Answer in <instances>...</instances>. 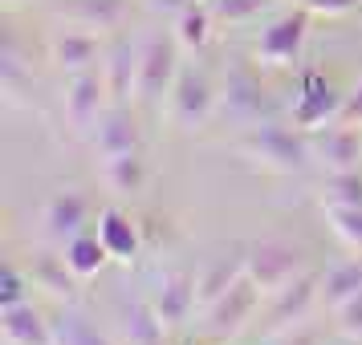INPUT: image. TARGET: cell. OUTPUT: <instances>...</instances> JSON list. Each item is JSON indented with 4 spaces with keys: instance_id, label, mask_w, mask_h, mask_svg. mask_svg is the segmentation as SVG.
<instances>
[{
    "instance_id": "cell-32",
    "label": "cell",
    "mask_w": 362,
    "mask_h": 345,
    "mask_svg": "<svg viewBox=\"0 0 362 345\" xmlns=\"http://www.w3.org/2000/svg\"><path fill=\"white\" fill-rule=\"evenodd\" d=\"M29 289H33L29 272H21L17 264H4V268H0V309H8V305H21Z\"/></svg>"
},
{
    "instance_id": "cell-34",
    "label": "cell",
    "mask_w": 362,
    "mask_h": 345,
    "mask_svg": "<svg viewBox=\"0 0 362 345\" xmlns=\"http://www.w3.org/2000/svg\"><path fill=\"white\" fill-rule=\"evenodd\" d=\"M362 0H301V8H310L313 17H346L354 13Z\"/></svg>"
},
{
    "instance_id": "cell-12",
    "label": "cell",
    "mask_w": 362,
    "mask_h": 345,
    "mask_svg": "<svg viewBox=\"0 0 362 345\" xmlns=\"http://www.w3.org/2000/svg\"><path fill=\"white\" fill-rule=\"evenodd\" d=\"M90 147L98 159H115L127 150H143V122L131 110V102H110V110L90 134Z\"/></svg>"
},
{
    "instance_id": "cell-30",
    "label": "cell",
    "mask_w": 362,
    "mask_h": 345,
    "mask_svg": "<svg viewBox=\"0 0 362 345\" xmlns=\"http://www.w3.org/2000/svg\"><path fill=\"white\" fill-rule=\"evenodd\" d=\"M326 219L350 252H362V207H326Z\"/></svg>"
},
{
    "instance_id": "cell-35",
    "label": "cell",
    "mask_w": 362,
    "mask_h": 345,
    "mask_svg": "<svg viewBox=\"0 0 362 345\" xmlns=\"http://www.w3.org/2000/svg\"><path fill=\"white\" fill-rule=\"evenodd\" d=\"M338 122H342V126H358V131H362V78L346 90V102H342Z\"/></svg>"
},
{
    "instance_id": "cell-13",
    "label": "cell",
    "mask_w": 362,
    "mask_h": 345,
    "mask_svg": "<svg viewBox=\"0 0 362 345\" xmlns=\"http://www.w3.org/2000/svg\"><path fill=\"white\" fill-rule=\"evenodd\" d=\"M45 49H49V61L62 69V73H82V69L98 66L102 53H106V45L98 41L94 29H82V25H62V29H53V33H49Z\"/></svg>"
},
{
    "instance_id": "cell-3",
    "label": "cell",
    "mask_w": 362,
    "mask_h": 345,
    "mask_svg": "<svg viewBox=\"0 0 362 345\" xmlns=\"http://www.w3.org/2000/svg\"><path fill=\"white\" fill-rule=\"evenodd\" d=\"M245 272L269 301L301 272H310V252L293 240H257V244H245Z\"/></svg>"
},
{
    "instance_id": "cell-5",
    "label": "cell",
    "mask_w": 362,
    "mask_h": 345,
    "mask_svg": "<svg viewBox=\"0 0 362 345\" xmlns=\"http://www.w3.org/2000/svg\"><path fill=\"white\" fill-rule=\"evenodd\" d=\"M220 110V90L208 78V69L183 66L171 94H167V122L183 134H196L208 126V118Z\"/></svg>"
},
{
    "instance_id": "cell-17",
    "label": "cell",
    "mask_w": 362,
    "mask_h": 345,
    "mask_svg": "<svg viewBox=\"0 0 362 345\" xmlns=\"http://www.w3.org/2000/svg\"><path fill=\"white\" fill-rule=\"evenodd\" d=\"M134 73H139V45L118 33L102 53V78H106L110 102H134Z\"/></svg>"
},
{
    "instance_id": "cell-21",
    "label": "cell",
    "mask_w": 362,
    "mask_h": 345,
    "mask_svg": "<svg viewBox=\"0 0 362 345\" xmlns=\"http://www.w3.org/2000/svg\"><path fill=\"white\" fill-rule=\"evenodd\" d=\"M199 277V309H208L212 301H220V296L228 293L236 280L245 277V244L232 248V252H220V256H212V260L204 264L196 272Z\"/></svg>"
},
{
    "instance_id": "cell-31",
    "label": "cell",
    "mask_w": 362,
    "mask_h": 345,
    "mask_svg": "<svg viewBox=\"0 0 362 345\" xmlns=\"http://www.w3.org/2000/svg\"><path fill=\"white\" fill-rule=\"evenodd\" d=\"M273 8V0H212V13L228 25H248Z\"/></svg>"
},
{
    "instance_id": "cell-1",
    "label": "cell",
    "mask_w": 362,
    "mask_h": 345,
    "mask_svg": "<svg viewBox=\"0 0 362 345\" xmlns=\"http://www.w3.org/2000/svg\"><path fill=\"white\" fill-rule=\"evenodd\" d=\"M236 150L245 155L252 167H261L269 175H301L313 163V138L301 126H285L264 118L257 126H248L236 138Z\"/></svg>"
},
{
    "instance_id": "cell-27",
    "label": "cell",
    "mask_w": 362,
    "mask_h": 345,
    "mask_svg": "<svg viewBox=\"0 0 362 345\" xmlns=\"http://www.w3.org/2000/svg\"><path fill=\"white\" fill-rule=\"evenodd\" d=\"M49 325H53V345H115L86 313H78V309H62Z\"/></svg>"
},
{
    "instance_id": "cell-38",
    "label": "cell",
    "mask_w": 362,
    "mask_h": 345,
    "mask_svg": "<svg viewBox=\"0 0 362 345\" xmlns=\"http://www.w3.org/2000/svg\"><path fill=\"white\" fill-rule=\"evenodd\" d=\"M183 345H212L208 337H192V341H183Z\"/></svg>"
},
{
    "instance_id": "cell-8",
    "label": "cell",
    "mask_w": 362,
    "mask_h": 345,
    "mask_svg": "<svg viewBox=\"0 0 362 345\" xmlns=\"http://www.w3.org/2000/svg\"><path fill=\"white\" fill-rule=\"evenodd\" d=\"M310 8H289L273 17L269 25L261 29V41H257V61L269 69H281V66H293L301 49H305V37H310Z\"/></svg>"
},
{
    "instance_id": "cell-29",
    "label": "cell",
    "mask_w": 362,
    "mask_h": 345,
    "mask_svg": "<svg viewBox=\"0 0 362 345\" xmlns=\"http://www.w3.org/2000/svg\"><path fill=\"white\" fill-rule=\"evenodd\" d=\"M322 207H362V171H329L322 183Z\"/></svg>"
},
{
    "instance_id": "cell-25",
    "label": "cell",
    "mask_w": 362,
    "mask_h": 345,
    "mask_svg": "<svg viewBox=\"0 0 362 345\" xmlns=\"http://www.w3.org/2000/svg\"><path fill=\"white\" fill-rule=\"evenodd\" d=\"M212 4H204V0H192L187 8H183L180 17H171L175 25H171V33H175V41H180V49L187 53H199L208 41H212Z\"/></svg>"
},
{
    "instance_id": "cell-10",
    "label": "cell",
    "mask_w": 362,
    "mask_h": 345,
    "mask_svg": "<svg viewBox=\"0 0 362 345\" xmlns=\"http://www.w3.org/2000/svg\"><path fill=\"white\" fill-rule=\"evenodd\" d=\"M342 102L346 94H338V85L329 82L326 73H317V69L301 73V85H297V98H293V126H301L310 134L322 131L329 122H338Z\"/></svg>"
},
{
    "instance_id": "cell-2",
    "label": "cell",
    "mask_w": 362,
    "mask_h": 345,
    "mask_svg": "<svg viewBox=\"0 0 362 345\" xmlns=\"http://www.w3.org/2000/svg\"><path fill=\"white\" fill-rule=\"evenodd\" d=\"M180 41L175 33H147L139 41V73H134V106L155 114L159 106L167 102L171 85L180 78Z\"/></svg>"
},
{
    "instance_id": "cell-23",
    "label": "cell",
    "mask_w": 362,
    "mask_h": 345,
    "mask_svg": "<svg viewBox=\"0 0 362 345\" xmlns=\"http://www.w3.org/2000/svg\"><path fill=\"white\" fill-rule=\"evenodd\" d=\"M122 337L127 345H167V325L151 301H131L122 309Z\"/></svg>"
},
{
    "instance_id": "cell-15",
    "label": "cell",
    "mask_w": 362,
    "mask_h": 345,
    "mask_svg": "<svg viewBox=\"0 0 362 345\" xmlns=\"http://www.w3.org/2000/svg\"><path fill=\"white\" fill-rule=\"evenodd\" d=\"M313 159L326 171H354L362 159V134L358 126L329 122L322 131H313Z\"/></svg>"
},
{
    "instance_id": "cell-11",
    "label": "cell",
    "mask_w": 362,
    "mask_h": 345,
    "mask_svg": "<svg viewBox=\"0 0 362 345\" xmlns=\"http://www.w3.org/2000/svg\"><path fill=\"white\" fill-rule=\"evenodd\" d=\"M199 277L196 272H163V277L155 280V289H151V305L159 313V321L167 325V333H175V329L187 325V317L192 309H199Z\"/></svg>"
},
{
    "instance_id": "cell-26",
    "label": "cell",
    "mask_w": 362,
    "mask_h": 345,
    "mask_svg": "<svg viewBox=\"0 0 362 345\" xmlns=\"http://www.w3.org/2000/svg\"><path fill=\"white\" fill-rule=\"evenodd\" d=\"M0 90L8 102H21L25 90H33V66H25L13 33H4V45H0Z\"/></svg>"
},
{
    "instance_id": "cell-7",
    "label": "cell",
    "mask_w": 362,
    "mask_h": 345,
    "mask_svg": "<svg viewBox=\"0 0 362 345\" xmlns=\"http://www.w3.org/2000/svg\"><path fill=\"white\" fill-rule=\"evenodd\" d=\"M106 110H110V90H106V78L94 73V69L69 73L66 85H62V114H66L69 134H74V138H90Z\"/></svg>"
},
{
    "instance_id": "cell-6",
    "label": "cell",
    "mask_w": 362,
    "mask_h": 345,
    "mask_svg": "<svg viewBox=\"0 0 362 345\" xmlns=\"http://www.w3.org/2000/svg\"><path fill=\"white\" fill-rule=\"evenodd\" d=\"M261 301H264V293L252 284V277L245 272V277L236 280L220 301H212V305L204 309L199 337H208L212 345H224V341H232V337H240V333L248 329V321L257 317Z\"/></svg>"
},
{
    "instance_id": "cell-28",
    "label": "cell",
    "mask_w": 362,
    "mask_h": 345,
    "mask_svg": "<svg viewBox=\"0 0 362 345\" xmlns=\"http://www.w3.org/2000/svg\"><path fill=\"white\" fill-rule=\"evenodd\" d=\"M66 260H69V268L86 280V277H98L102 268H106L110 252L102 248L98 236H86V231H82V236H74V240L66 244Z\"/></svg>"
},
{
    "instance_id": "cell-19",
    "label": "cell",
    "mask_w": 362,
    "mask_h": 345,
    "mask_svg": "<svg viewBox=\"0 0 362 345\" xmlns=\"http://www.w3.org/2000/svg\"><path fill=\"white\" fill-rule=\"evenodd\" d=\"M102 240V248L110 252V260L118 264H134L139 260V252H143V236H139V224H134L127 212H118V207H106L98 215V231H94Z\"/></svg>"
},
{
    "instance_id": "cell-14",
    "label": "cell",
    "mask_w": 362,
    "mask_h": 345,
    "mask_svg": "<svg viewBox=\"0 0 362 345\" xmlns=\"http://www.w3.org/2000/svg\"><path fill=\"white\" fill-rule=\"evenodd\" d=\"M53 13L66 25H82L94 33H118L131 20V0H57Z\"/></svg>"
},
{
    "instance_id": "cell-40",
    "label": "cell",
    "mask_w": 362,
    "mask_h": 345,
    "mask_svg": "<svg viewBox=\"0 0 362 345\" xmlns=\"http://www.w3.org/2000/svg\"><path fill=\"white\" fill-rule=\"evenodd\" d=\"M4 4H21V0H4Z\"/></svg>"
},
{
    "instance_id": "cell-22",
    "label": "cell",
    "mask_w": 362,
    "mask_h": 345,
    "mask_svg": "<svg viewBox=\"0 0 362 345\" xmlns=\"http://www.w3.org/2000/svg\"><path fill=\"white\" fill-rule=\"evenodd\" d=\"M362 293V252L354 260H338L322 272V305L326 309H342L350 296Z\"/></svg>"
},
{
    "instance_id": "cell-18",
    "label": "cell",
    "mask_w": 362,
    "mask_h": 345,
    "mask_svg": "<svg viewBox=\"0 0 362 345\" xmlns=\"http://www.w3.org/2000/svg\"><path fill=\"white\" fill-rule=\"evenodd\" d=\"M86 215H90V199H86L82 191H57V195L45 203L41 224H45V236H49V240L69 244L74 236H82Z\"/></svg>"
},
{
    "instance_id": "cell-37",
    "label": "cell",
    "mask_w": 362,
    "mask_h": 345,
    "mask_svg": "<svg viewBox=\"0 0 362 345\" xmlns=\"http://www.w3.org/2000/svg\"><path fill=\"white\" fill-rule=\"evenodd\" d=\"M187 4H192V0H147V8L155 17H180Z\"/></svg>"
},
{
    "instance_id": "cell-4",
    "label": "cell",
    "mask_w": 362,
    "mask_h": 345,
    "mask_svg": "<svg viewBox=\"0 0 362 345\" xmlns=\"http://www.w3.org/2000/svg\"><path fill=\"white\" fill-rule=\"evenodd\" d=\"M220 114L236 122V126H257L273 114V94L261 82V73L252 61L245 57H232L224 69V82H220Z\"/></svg>"
},
{
    "instance_id": "cell-20",
    "label": "cell",
    "mask_w": 362,
    "mask_h": 345,
    "mask_svg": "<svg viewBox=\"0 0 362 345\" xmlns=\"http://www.w3.org/2000/svg\"><path fill=\"white\" fill-rule=\"evenodd\" d=\"M0 337L4 345H53V325L29 301H21V305L0 309Z\"/></svg>"
},
{
    "instance_id": "cell-39",
    "label": "cell",
    "mask_w": 362,
    "mask_h": 345,
    "mask_svg": "<svg viewBox=\"0 0 362 345\" xmlns=\"http://www.w3.org/2000/svg\"><path fill=\"white\" fill-rule=\"evenodd\" d=\"M346 345H362V341H350V337H346Z\"/></svg>"
},
{
    "instance_id": "cell-9",
    "label": "cell",
    "mask_w": 362,
    "mask_h": 345,
    "mask_svg": "<svg viewBox=\"0 0 362 345\" xmlns=\"http://www.w3.org/2000/svg\"><path fill=\"white\" fill-rule=\"evenodd\" d=\"M322 301V272H301L293 284H285L281 293L269 296V309H264V337H277V333H289L305 321V313Z\"/></svg>"
},
{
    "instance_id": "cell-16",
    "label": "cell",
    "mask_w": 362,
    "mask_h": 345,
    "mask_svg": "<svg viewBox=\"0 0 362 345\" xmlns=\"http://www.w3.org/2000/svg\"><path fill=\"white\" fill-rule=\"evenodd\" d=\"M25 272H29V280H33V289H45V293L53 296V301H74L78 296V272L69 268L66 252L57 256V252H29V264H25Z\"/></svg>"
},
{
    "instance_id": "cell-24",
    "label": "cell",
    "mask_w": 362,
    "mask_h": 345,
    "mask_svg": "<svg viewBox=\"0 0 362 345\" xmlns=\"http://www.w3.org/2000/svg\"><path fill=\"white\" fill-rule=\"evenodd\" d=\"M102 179L115 195H134L143 191L147 183V159L143 150H127V155H115V159H102Z\"/></svg>"
},
{
    "instance_id": "cell-36",
    "label": "cell",
    "mask_w": 362,
    "mask_h": 345,
    "mask_svg": "<svg viewBox=\"0 0 362 345\" xmlns=\"http://www.w3.org/2000/svg\"><path fill=\"white\" fill-rule=\"evenodd\" d=\"M277 345H326V337H322V329H289V333H281Z\"/></svg>"
},
{
    "instance_id": "cell-33",
    "label": "cell",
    "mask_w": 362,
    "mask_h": 345,
    "mask_svg": "<svg viewBox=\"0 0 362 345\" xmlns=\"http://www.w3.org/2000/svg\"><path fill=\"white\" fill-rule=\"evenodd\" d=\"M334 317H338V333H342V337L362 341V293L350 296L342 309H334Z\"/></svg>"
}]
</instances>
